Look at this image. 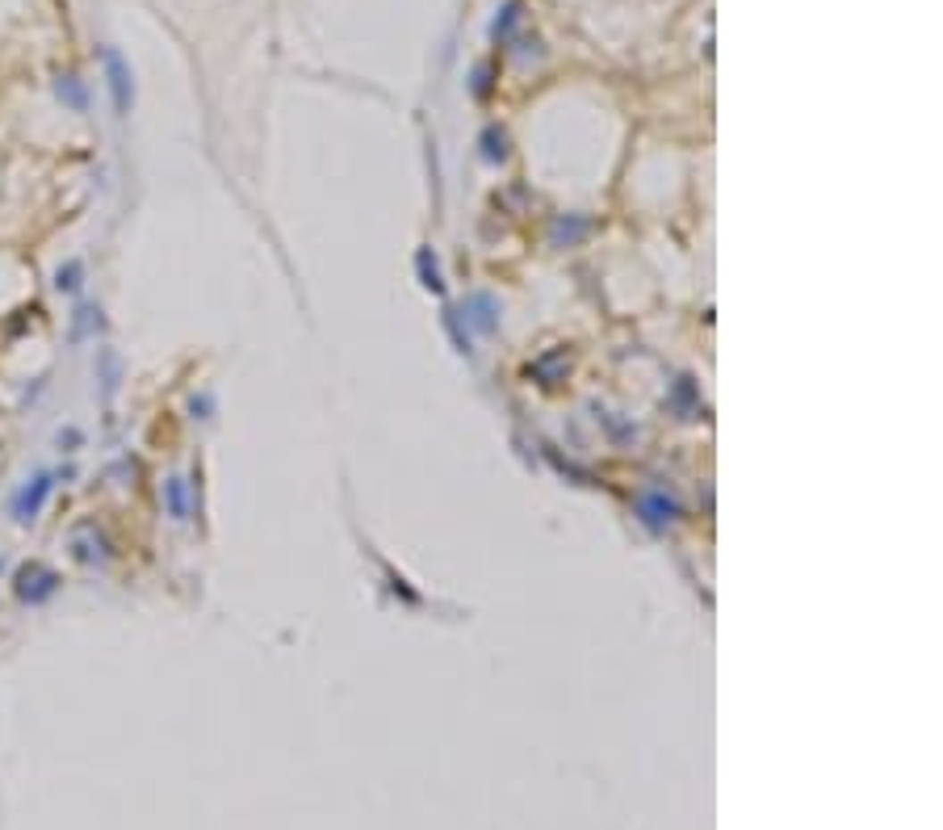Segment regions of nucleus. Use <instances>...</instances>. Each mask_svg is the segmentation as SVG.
Instances as JSON below:
<instances>
[{"label":"nucleus","instance_id":"nucleus-3","mask_svg":"<svg viewBox=\"0 0 943 830\" xmlns=\"http://www.w3.org/2000/svg\"><path fill=\"white\" fill-rule=\"evenodd\" d=\"M51 495V474H38L34 483H26L21 491L13 495V520L17 525H34L42 512V503Z\"/></svg>","mask_w":943,"mask_h":830},{"label":"nucleus","instance_id":"nucleus-2","mask_svg":"<svg viewBox=\"0 0 943 830\" xmlns=\"http://www.w3.org/2000/svg\"><path fill=\"white\" fill-rule=\"evenodd\" d=\"M55 575L46 567H38V562H26V567L17 570V579H13V592L26 600V604H42L46 595L55 592Z\"/></svg>","mask_w":943,"mask_h":830},{"label":"nucleus","instance_id":"nucleus-6","mask_svg":"<svg viewBox=\"0 0 943 830\" xmlns=\"http://www.w3.org/2000/svg\"><path fill=\"white\" fill-rule=\"evenodd\" d=\"M80 277H84V264H80V261H68V264H63V269L55 273V286H59V290H68V294H71L76 286H80Z\"/></svg>","mask_w":943,"mask_h":830},{"label":"nucleus","instance_id":"nucleus-5","mask_svg":"<svg viewBox=\"0 0 943 830\" xmlns=\"http://www.w3.org/2000/svg\"><path fill=\"white\" fill-rule=\"evenodd\" d=\"M164 499H168V512L177 516V520H185V486H180V478H168L164 483Z\"/></svg>","mask_w":943,"mask_h":830},{"label":"nucleus","instance_id":"nucleus-1","mask_svg":"<svg viewBox=\"0 0 943 830\" xmlns=\"http://www.w3.org/2000/svg\"><path fill=\"white\" fill-rule=\"evenodd\" d=\"M101 59H105V80H110L113 110H118V118H126V113L135 110V80H130V63L122 59L118 46H105Z\"/></svg>","mask_w":943,"mask_h":830},{"label":"nucleus","instance_id":"nucleus-4","mask_svg":"<svg viewBox=\"0 0 943 830\" xmlns=\"http://www.w3.org/2000/svg\"><path fill=\"white\" fill-rule=\"evenodd\" d=\"M55 93L63 105H71V110H88V93H84V84L76 80V76H63V80L55 84Z\"/></svg>","mask_w":943,"mask_h":830}]
</instances>
